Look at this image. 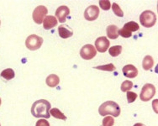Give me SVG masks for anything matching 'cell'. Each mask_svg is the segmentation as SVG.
<instances>
[{
    "mask_svg": "<svg viewBox=\"0 0 158 126\" xmlns=\"http://www.w3.org/2000/svg\"><path fill=\"white\" fill-rule=\"evenodd\" d=\"M140 21L144 27L151 28L156 23V15L152 10H145L140 15Z\"/></svg>",
    "mask_w": 158,
    "mask_h": 126,
    "instance_id": "3",
    "label": "cell"
},
{
    "mask_svg": "<svg viewBox=\"0 0 158 126\" xmlns=\"http://www.w3.org/2000/svg\"><path fill=\"white\" fill-rule=\"evenodd\" d=\"M140 29V26L136 22L131 21L125 24L124 27L118 30V35L124 38H130L132 35V32H135Z\"/></svg>",
    "mask_w": 158,
    "mask_h": 126,
    "instance_id": "4",
    "label": "cell"
},
{
    "mask_svg": "<svg viewBox=\"0 0 158 126\" xmlns=\"http://www.w3.org/2000/svg\"><path fill=\"white\" fill-rule=\"evenodd\" d=\"M154 66V60L151 55H146L145 58L143 59L142 62V67L144 70L148 71L150 69H152V67Z\"/></svg>",
    "mask_w": 158,
    "mask_h": 126,
    "instance_id": "17",
    "label": "cell"
},
{
    "mask_svg": "<svg viewBox=\"0 0 158 126\" xmlns=\"http://www.w3.org/2000/svg\"><path fill=\"white\" fill-rule=\"evenodd\" d=\"M99 15V9L96 5L88 6L84 11V18L88 21H94Z\"/></svg>",
    "mask_w": 158,
    "mask_h": 126,
    "instance_id": "9",
    "label": "cell"
},
{
    "mask_svg": "<svg viewBox=\"0 0 158 126\" xmlns=\"http://www.w3.org/2000/svg\"><path fill=\"white\" fill-rule=\"evenodd\" d=\"M57 25V19L52 15L46 16L43 20V27L45 30H51Z\"/></svg>",
    "mask_w": 158,
    "mask_h": 126,
    "instance_id": "13",
    "label": "cell"
},
{
    "mask_svg": "<svg viewBox=\"0 0 158 126\" xmlns=\"http://www.w3.org/2000/svg\"><path fill=\"white\" fill-rule=\"evenodd\" d=\"M99 5L101 9L103 10H109L111 8V4L109 0H101L99 1Z\"/></svg>",
    "mask_w": 158,
    "mask_h": 126,
    "instance_id": "25",
    "label": "cell"
},
{
    "mask_svg": "<svg viewBox=\"0 0 158 126\" xmlns=\"http://www.w3.org/2000/svg\"><path fill=\"white\" fill-rule=\"evenodd\" d=\"M46 83L47 86H49L50 87H55L58 86V84L60 83V78L56 74H51L46 77Z\"/></svg>",
    "mask_w": 158,
    "mask_h": 126,
    "instance_id": "16",
    "label": "cell"
},
{
    "mask_svg": "<svg viewBox=\"0 0 158 126\" xmlns=\"http://www.w3.org/2000/svg\"><path fill=\"white\" fill-rule=\"evenodd\" d=\"M134 126H146L145 124H143L141 123H137L135 124H134Z\"/></svg>",
    "mask_w": 158,
    "mask_h": 126,
    "instance_id": "28",
    "label": "cell"
},
{
    "mask_svg": "<svg viewBox=\"0 0 158 126\" xmlns=\"http://www.w3.org/2000/svg\"><path fill=\"white\" fill-rule=\"evenodd\" d=\"M118 30L119 29L116 25H109L106 29V33L107 35H108V38L109 39H112V40L117 39L118 36Z\"/></svg>",
    "mask_w": 158,
    "mask_h": 126,
    "instance_id": "15",
    "label": "cell"
},
{
    "mask_svg": "<svg viewBox=\"0 0 158 126\" xmlns=\"http://www.w3.org/2000/svg\"><path fill=\"white\" fill-rule=\"evenodd\" d=\"M0 126H1V124H0Z\"/></svg>",
    "mask_w": 158,
    "mask_h": 126,
    "instance_id": "31",
    "label": "cell"
},
{
    "mask_svg": "<svg viewBox=\"0 0 158 126\" xmlns=\"http://www.w3.org/2000/svg\"><path fill=\"white\" fill-rule=\"evenodd\" d=\"M97 55V51L95 49L94 46L91 44H88L83 46L80 51V55L84 60H91Z\"/></svg>",
    "mask_w": 158,
    "mask_h": 126,
    "instance_id": "8",
    "label": "cell"
},
{
    "mask_svg": "<svg viewBox=\"0 0 158 126\" xmlns=\"http://www.w3.org/2000/svg\"><path fill=\"white\" fill-rule=\"evenodd\" d=\"M110 40L105 36L98 37L95 41V49L98 52L103 53L106 51L108 48L110 47Z\"/></svg>",
    "mask_w": 158,
    "mask_h": 126,
    "instance_id": "10",
    "label": "cell"
},
{
    "mask_svg": "<svg viewBox=\"0 0 158 126\" xmlns=\"http://www.w3.org/2000/svg\"><path fill=\"white\" fill-rule=\"evenodd\" d=\"M52 109V105L46 99H40L33 104L31 107V114L35 118L49 119L51 117L50 110Z\"/></svg>",
    "mask_w": 158,
    "mask_h": 126,
    "instance_id": "1",
    "label": "cell"
},
{
    "mask_svg": "<svg viewBox=\"0 0 158 126\" xmlns=\"http://www.w3.org/2000/svg\"><path fill=\"white\" fill-rule=\"evenodd\" d=\"M15 73L11 68H7L1 72V77L6 80H11L15 77Z\"/></svg>",
    "mask_w": 158,
    "mask_h": 126,
    "instance_id": "19",
    "label": "cell"
},
{
    "mask_svg": "<svg viewBox=\"0 0 158 126\" xmlns=\"http://www.w3.org/2000/svg\"><path fill=\"white\" fill-rule=\"evenodd\" d=\"M1 103H2V101H1V99H0V105H1Z\"/></svg>",
    "mask_w": 158,
    "mask_h": 126,
    "instance_id": "29",
    "label": "cell"
},
{
    "mask_svg": "<svg viewBox=\"0 0 158 126\" xmlns=\"http://www.w3.org/2000/svg\"><path fill=\"white\" fill-rule=\"evenodd\" d=\"M133 87V83L131 81H125L121 84V91L122 92H128Z\"/></svg>",
    "mask_w": 158,
    "mask_h": 126,
    "instance_id": "23",
    "label": "cell"
},
{
    "mask_svg": "<svg viewBox=\"0 0 158 126\" xmlns=\"http://www.w3.org/2000/svg\"><path fill=\"white\" fill-rule=\"evenodd\" d=\"M98 113L101 116L112 115L114 117H118L120 114V108L117 103L114 101L104 102L98 108Z\"/></svg>",
    "mask_w": 158,
    "mask_h": 126,
    "instance_id": "2",
    "label": "cell"
},
{
    "mask_svg": "<svg viewBox=\"0 0 158 126\" xmlns=\"http://www.w3.org/2000/svg\"><path fill=\"white\" fill-rule=\"evenodd\" d=\"M35 126H50V124L46 120H39L36 122Z\"/></svg>",
    "mask_w": 158,
    "mask_h": 126,
    "instance_id": "27",
    "label": "cell"
},
{
    "mask_svg": "<svg viewBox=\"0 0 158 126\" xmlns=\"http://www.w3.org/2000/svg\"><path fill=\"white\" fill-rule=\"evenodd\" d=\"M156 94V87L153 84L151 83H146L143 86L141 92H140V98L141 101L148 102L149 100L155 96Z\"/></svg>",
    "mask_w": 158,
    "mask_h": 126,
    "instance_id": "6",
    "label": "cell"
},
{
    "mask_svg": "<svg viewBox=\"0 0 158 126\" xmlns=\"http://www.w3.org/2000/svg\"><path fill=\"white\" fill-rule=\"evenodd\" d=\"M95 69L98 70H102V71H114L115 70V67L113 63H110L108 65H103V66H98L96 67Z\"/></svg>",
    "mask_w": 158,
    "mask_h": 126,
    "instance_id": "21",
    "label": "cell"
},
{
    "mask_svg": "<svg viewBox=\"0 0 158 126\" xmlns=\"http://www.w3.org/2000/svg\"><path fill=\"white\" fill-rule=\"evenodd\" d=\"M110 55L113 57H116L118 55H120V53L122 52V46H114L110 47L109 50Z\"/></svg>",
    "mask_w": 158,
    "mask_h": 126,
    "instance_id": "20",
    "label": "cell"
},
{
    "mask_svg": "<svg viewBox=\"0 0 158 126\" xmlns=\"http://www.w3.org/2000/svg\"><path fill=\"white\" fill-rule=\"evenodd\" d=\"M114 124V120L111 116H106L103 120V125L102 126H113Z\"/></svg>",
    "mask_w": 158,
    "mask_h": 126,
    "instance_id": "24",
    "label": "cell"
},
{
    "mask_svg": "<svg viewBox=\"0 0 158 126\" xmlns=\"http://www.w3.org/2000/svg\"><path fill=\"white\" fill-rule=\"evenodd\" d=\"M58 34L62 39H67L69 37L73 36V32L67 25H60L58 27Z\"/></svg>",
    "mask_w": 158,
    "mask_h": 126,
    "instance_id": "14",
    "label": "cell"
},
{
    "mask_svg": "<svg viewBox=\"0 0 158 126\" xmlns=\"http://www.w3.org/2000/svg\"><path fill=\"white\" fill-rule=\"evenodd\" d=\"M0 25H1V21H0Z\"/></svg>",
    "mask_w": 158,
    "mask_h": 126,
    "instance_id": "30",
    "label": "cell"
},
{
    "mask_svg": "<svg viewBox=\"0 0 158 126\" xmlns=\"http://www.w3.org/2000/svg\"><path fill=\"white\" fill-rule=\"evenodd\" d=\"M112 9L113 12L114 13V14L116 16H118V17H123L124 16V13L122 11V9L116 3H114L112 4Z\"/></svg>",
    "mask_w": 158,
    "mask_h": 126,
    "instance_id": "22",
    "label": "cell"
},
{
    "mask_svg": "<svg viewBox=\"0 0 158 126\" xmlns=\"http://www.w3.org/2000/svg\"><path fill=\"white\" fill-rule=\"evenodd\" d=\"M69 14H70V9L66 5L60 6L56 10V17L58 18V21L60 23H65Z\"/></svg>",
    "mask_w": 158,
    "mask_h": 126,
    "instance_id": "11",
    "label": "cell"
},
{
    "mask_svg": "<svg viewBox=\"0 0 158 126\" xmlns=\"http://www.w3.org/2000/svg\"><path fill=\"white\" fill-rule=\"evenodd\" d=\"M43 44V39L36 35H31L25 40V46L31 51H36L40 49Z\"/></svg>",
    "mask_w": 158,
    "mask_h": 126,
    "instance_id": "5",
    "label": "cell"
},
{
    "mask_svg": "<svg viewBox=\"0 0 158 126\" xmlns=\"http://www.w3.org/2000/svg\"><path fill=\"white\" fill-rule=\"evenodd\" d=\"M126 97H127V101L129 104H131L136 100L137 99V94L135 92H128L127 94H126Z\"/></svg>",
    "mask_w": 158,
    "mask_h": 126,
    "instance_id": "26",
    "label": "cell"
},
{
    "mask_svg": "<svg viewBox=\"0 0 158 126\" xmlns=\"http://www.w3.org/2000/svg\"><path fill=\"white\" fill-rule=\"evenodd\" d=\"M122 71H123L124 76L128 77V78H135L138 75V70H137V68L131 64L125 66L123 67V69H122Z\"/></svg>",
    "mask_w": 158,
    "mask_h": 126,
    "instance_id": "12",
    "label": "cell"
},
{
    "mask_svg": "<svg viewBox=\"0 0 158 126\" xmlns=\"http://www.w3.org/2000/svg\"><path fill=\"white\" fill-rule=\"evenodd\" d=\"M50 114H51L52 116H53L54 118H56V119H58V120H67L66 115H65L60 109H58V108H52V109L50 110Z\"/></svg>",
    "mask_w": 158,
    "mask_h": 126,
    "instance_id": "18",
    "label": "cell"
},
{
    "mask_svg": "<svg viewBox=\"0 0 158 126\" xmlns=\"http://www.w3.org/2000/svg\"><path fill=\"white\" fill-rule=\"evenodd\" d=\"M47 13H48V10H47V8L46 6H44V5L37 6L35 9H34V12L32 14L33 20L38 25L42 24L44 18H46V15H47Z\"/></svg>",
    "mask_w": 158,
    "mask_h": 126,
    "instance_id": "7",
    "label": "cell"
}]
</instances>
